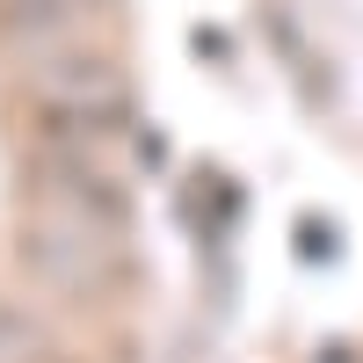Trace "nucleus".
I'll list each match as a JSON object with an SVG mask.
<instances>
[{"label": "nucleus", "instance_id": "1", "mask_svg": "<svg viewBox=\"0 0 363 363\" xmlns=\"http://www.w3.org/2000/svg\"><path fill=\"white\" fill-rule=\"evenodd\" d=\"M29 95H37L51 116H87V124H116L131 102L124 66L102 44H58L29 58Z\"/></svg>", "mask_w": 363, "mask_h": 363}, {"label": "nucleus", "instance_id": "2", "mask_svg": "<svg viewBox=\"0 0 363 363\" xmlns=\"http://www.w3.org/2000/svg\"><path fill=\"white\" fill-rule=\"evenodd\" d=\"M102 22V0H0V44H15L22 58L87 44Z\"/></svg>", "mask_w": 363, "mask_h": 363}]
</instances>
